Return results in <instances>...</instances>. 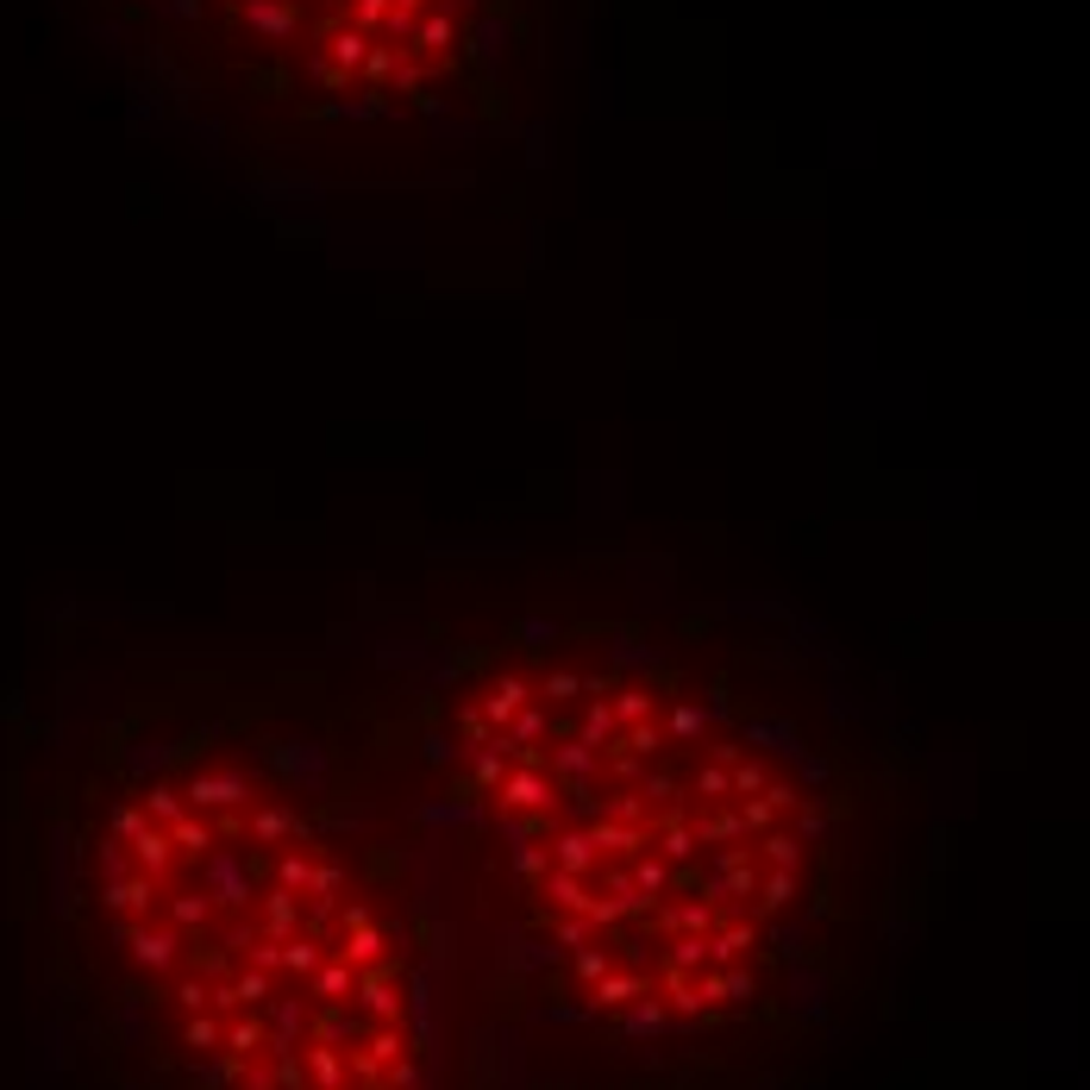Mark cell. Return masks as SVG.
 Here are the masks:
<instances>
[{"label":"cell","instance_id":"2","mask_svg":"<svg viewBox=\"0 0 1090 1090\" xmlns=\"http://www.w3.org/2000/svg\"><path fill=\"white\" fill-rule=\"evenodd\" d=\"M445 759L589 1022L665 1041L752 1009L815 815L720 683L633 627L540 633L452 690Z\"/></svg>","mask_w":1090,"mask_h":1090},{"label":"cell","instance_id":"1","mask_svg":"<svg viewBox=\"0 0 1090 1090\" xmlns=\"http://www.w3.org/2000/svg\"><path fill=\"white\" fill-rule=\"evenodd\" d=\"M57 953L126 1090H433L383 840L283 696L145 677L64 790Z\"/></svg>","mask_w":1090,"mask_h":1090}]
</instances>
